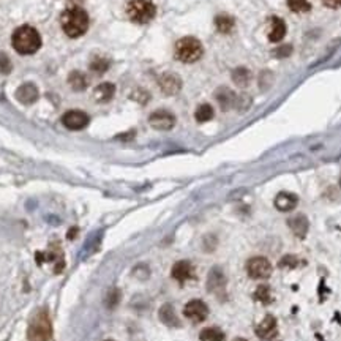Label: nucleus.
I'll return each instance as SVG.
<instances>
[{"mask_svg": "<svg viewBox=\"0 0 341 341\" xmlns=\"http://www.w3.org/2000/svg\"><path fill=\"white\" fill-rule=\"evenodd\" d=\"M11 44L18 54L30 56L41 47V36L30 25H22L13 33Z\"/></svg>", "mask_w": 341, "mask_h": 341, "instance_id": "obj_1", "label": "nucleus"}, {"mask_svg": "<svg viewBox=\"0 0 341 341\" xmlns=\"http://www.w3.org/2000/svg\"><path fill=\"white\" fill-rule=\"evenodd\" d=\"M62 29L70 38H78L88 29V15L81 7H71L65 10L60 18Z\"/></svg>", "mask_w": 341, "mask_h": 341, "instance_id": "obj_2", "label": "nucleus"}, {"mask_svg": "<svg viewBox=\"0 0 341 341\" xmlns=\"http://www.w3.org/2000/svg\"><path fill=\"white\" fill-rule=\"evenodd\" d=\"M202 54H204V47L198 38L185 36L175 44V59L183 63H193L199 60Z\"/></svg>", "mask_w": 341, "mask_h": 341, "instance_id": "obj_3", "label": "nucleus"}, {"mask_svg": "<svg viewBox=\"0 0 341 341\" xmlns=\"http://www.w3.org/2000/svg\"><path fill=\"white\" fill-rule=\"evenodd\" d=\"M128 18L137 24H147L155 18V4L152 0H131L126 7Z\"/></svg>", "mask_w": 341, "mask_h": 341, "instance_id": "obj_4", "label": "nucleus"}, {"mask_svg": "<svg viewBox=\"0 0 341 341\" xmlns=\"http://www.w3.org/2000/svg\"><path fill=\"white\" fill-rule=\"evenodd\" d=\"M53 336V325L47 311L41 310L35 316L29 328V341H51Z\"/></svg>", "mask_w": 341, "mask_h": 341, "instance_id": "obj_5", "label": "nucleus"}, {"mask_svg": "<svg viewBox=\"0 0 341 341\" xmlns=\"http://www.w3.org/2000/svg\"><path fill=\"white\" fill-rule=\"evenodd\" d=\"M247 272L253 280H264L272 275V264L265 258H251L247 262Z\"/></svg>", "mask_w": 341, "mask_h": 341, "instance_id": "obj_6", "label": "nucleus"}, {"mask_svg": "<svg viewBox=\"0 0 341 341\" xmlns=\"http://www.w3.org/2000/svg\"><path fill=\"white\" fill-rule=\"evenodd\" d=\"M183 314H185V318H188L191 322L199 324V322L207 319V316H209V307L202 300L194 299V300H189L186 305H185Z\"/></svg>", "mask_w": 341, "mask_h": 341, "instance_id": "obj_7", "label": "nucleus"}, {"mask_svg": "<svg viewBox=\"0 0 341 341\" xmlns=\"http://www.w3.org/2000/svg\"><path fill=\"white\" fill-rule=\"evenodd\" d=\"M88 116L84 112V111H79V109H73V111H68L63 114L62 117V123L65 128L68 130H73V131H79L82 128L88 125Z\"/></svg>", "mask_w": 341, "mask_h": 341, "instance_id": "obj_8", "label": "nucleus"}, {"mask_svg": "<svg viewBox=\"0 0 341 341\" xmlns=\"http://www.w3.org/2000/svg\"><path fill=\"white\" fill-rule=\"evenodd\" d=\"M149 123H150V126H154L155 130L168 131L175 125V117H174L172 112H169L166 109H158V111L150 114Z\"/></svg>", "mask_w": 341, "mask_h": 341, "instance_id": "obj_9", "label": "nucleus"}, {"mask_svg": "<svg viewBox=\"0 0 341 341\" xmlns=\"http://www.w3.org/2000/svg\"><path fill=\"white\" fill-rule=\"evenodd\" d=\"M256 335L262 341H272L278 335V324L273 316H265L262 322L256 327Z\"/></svg>", "mask_w": 341, "mask_h": 341, "instance_id": "obj_10", "label": "nucleus"}, {"mask_svg": "<svg viewBox=\"0 0 341 341\" xmlns=\"http://www.w3.org/2000/svg\"><path fill=\"white\" fill-rule=\"evenodd\" d=\"M158 85L164 95H175L182 88V81L174 73H164L158 79Z\"/></svg>", "mask_w": 341, "mask_h": 341, "instance_id": "obj_11", "label": "nucleus"}, {"mask_svg": "<svg viewBox=\"0 0 341 341\" xmlns=\"http://www.w3.org/2000/svg\"><path fill=\"white\" fill-rule=\"evenodd\" d=\"M171 275L174 280H177L179 283H185L188 280H191L194 276V269L189 261H179L172 265V270H171Z\"/></svg>", "mask_w": 341, "mask_h": 341, "instance_id": "obj_12", "label": "nucleus"}, {"mask_svg": "<svg viewBox=\"0 0 341 341\" xmlns=\"http://www.w3.org/2000/svg\"><path fill=\"white\" fill-rule=\"evenodd\" d=\"M226 286V276L220 267H213L207 278V289L209 293H220Z\"/></svg>", "mask_w": 341, "mask_h": 341, "instance_id": "obj_13", "label": "nucleus"}, {"mask_svg": "<svg viewBox=\"0 0 341 341\" xmlns=\"http://www.w3.org/2000/svg\"><path fill=\"white\" fill-rule=\"evenodd\" d=\"M215 98H217L218 105L223 111H227L231 108H235V100H237V95L229 90L227 87H221L218 88L217 92H215Z\"/></svg>", "mask_w": 341, "mask_h": 341, "instance_id": "obj_14", "label": "nucleus"}, {"mask_svg": "<svg viewBox=\"0 0 341 341\" xmlns=\"http://www.w3.org/2000/svg\"><path fill=\"white\" fill-rule=\"evenodd\" d=\"M297 202H299V198L296 194L283 191L280 194H276V198H275V207L280 210V212H290L293 209H296Z\"/></svg>", "mask_w": 341, "mask_h": 341, "instance_id": "obj_15", "label": "nucleus"}, {"mask_svg": "<svg viewBox=\"0 0 341 341\" xmlns=\"http://www.w3.org/2000/svg\"><path fill=\"white\" fill-rule=\"evenodd\" d=\"M16 98L24 105H32L38 100V88L33 84H24L16 90Z\"/></svg>", "mask_w": 341, "mask_h": 341, "instance_id": "obj_16", "label": "nucleus"}, {"mask_svg": "<svg viewBox=\"0 0 341 341\" xmlns=\"http://www.w3.org/2000/svg\"><path fill=\"white\" fill-rule=\"evenodd\" d=\"M158 316H160V321L164 325H168V327H180V321H179V318H177L175 310H174V307L171 305V303H164V305L160 308Z\"/></svg>", "mask_w": 341, "mask_h": 341, "instance_id": "obj_17", "label": "nucleus"}, {"mask_svg": "<svg viewBox=\"0 0 341 341\" xmlns=\"http://www.w3.org/2000/svg\"><path fill=\"white\" fill-rule=\"evenodd\" d=\"M114 93H116V85L111 82H103L93 90V98L96 103H108L112 100Z\"/></svg>", "mask_w": 341, "mask_h": 341, "instance_id": "obj_18", "label": "nucleus"}, {"mask_svg": "<svg viewBox=\"0 0 341 341\" xmlns=\"http://www.w3.org/2000/svg\"><path fill=\"white\" fill-rule=\"evenodd\" d=\"M286 35V24L281 18L273 16L270 19V30H269V40L273 43H278L283 40V36Z\"/></svg>", "mask_w": 341, "mask_h": 341, "instance_id": "obj_19", "label": "nucleus"}, {"mask_svg": "<svg viewBox=\"0 0 341 341\" xmlns=\"http://www.w3.org/2000/svg\"><path fill=\"white\" fill-rule=\"evenodd\" d=\"M290 231H293L299 238H303L308 232V220L307 217H303V215H296L289 221H287Z\"/></svg>", "mask_w": 341, "mask_h": 341, "instance_id": "obj_20", "label": "nucleus"}, {"mask_svg": "<svg viewBox=\"0 0 341 341\" xmlns=\"http://www.w3.org/2000/svg\"><path fill=\"white\" fill-rule=\"evenodd\" d=\"M68 84H70V87L73 88V90L81 92V90H84V88L87 87L88 79L85 78L84 73H81V71H73L68 76Z\"/></svg>", "mask_w": 341, "mask_h": 341, "instance_id": "obj_21", "label": "nucleus"}, {"mask_svg": "<svg viewBox=\"0 0 341 341\" xmlns=\"http://www.w3.org/2000/svg\"><path fill=\"white\" fill-rule=\"evenodd\" d=\"M215 25H217L218 32L221 33H229L234 29V19L227 15H220L215 18Z\"/></svg>", "mask_w": 341, "mask_h": 341, "instance_id": "obj_22", "label": "nucleus"}, {"mask_svg": "<svg viewBox=\"0 0 341 341\" xmlns=\"http://www.w3.org/2000/svg\"><path fill=\"white\" fill-rule=\"evenodd\" d=\"M232 81L238 87H247L251 81V73L247 68H235L232 73Z\"/></svg>", "mask_w": 341, "mask_h": 341, "instance_id": "obj_23", "label": "nucleus"}, {"mask_svg": "<svg viewBox=\"0 0 341 341\" xmlns=\"http://www.w3.org/2000/svg\"><path fill=\"white\" fill-rule=\"evenodd\" d=\"M199 338H201V341H224V333L220 330V328L209 327L201 332Z\"/></svg>", "mask_w": 341, "mask_h": 341, "instance_id": "obj_24", "label": "nucleus"}, {"mask_svg": "<svg viewBox=\"0 0 341 341\" xmlns=\"http://www.w3.org/2000/svg\"><path fill=\"white\" fill-rule=\"evenodd\" d=\"M194 119L199 122V123H204V122H209L213 119V108L210 105H201L196 112H194Z\"/></svg>", "mask_w": 341, "mask_h": 341, "instance_id": "obj_25", "label": "nucleus"}, {"mask_svg": "<svg viewBox=\"0 0 341 341\" xmlns=\"http://www.w3.org/2000/svg\"><path fill=\"white\" fill-rule=\"evenodd\" d=\"M255 300L264 303V305H267V303H270V302H272L270 287H269V286H265V284H261V286L256 289V293H255Z\"/></svg>", "mask_w": 341, "mask_h": 341, "instance_id": "obj_26", "label": "nucleus"}, {"mask_svg": "<svg viewBox=\"0 0 341 341\" xmlns=\"http://www.w3.org/2000/svg\"><path fill=\"white\" fill-rule=\"evenodd\" d=\"M289 8L296 11V13H303V11H310L311 10V4L310 0H287Z\"/></svg>", "mask_w": 341, "mask_h": 341, "instance_id": "obj_27", "label": "nucleus"}, {"mask_svg": "<svg viewBox=\"0 0 341 341\" xmlns=\"http://www.w3.org/2000/svg\"><path fill=\"white\" fill-rule=\"evenodd\" d=\"M108 68H109V60H108V59L96 57V59H93L92 63H90V70L95 71V73H98V74L105 73Z\"/></svg>", "mask_w": 341, "mask_h": 341, "instance_id": "obj_28", "label": "nucleus"}, {"mask_svg": "<svg viewBox=\"0 0 341 341\" xmlns=\"http://www.w3.org/2000/svg\"><path fill=\"white\" fill-rule=\"evenodd\" d=\"M119 300H120L119 289H111L106 296V307L108 308H116L119 305Z\"/></svg>", "mask_w": 341, "mask_h": 341, "instance_id": "obj_29", "label": "nucleus"}, {"mask_svg": "<svg viewBox=\"0 0 341 341\" xmlns=\"http://www.w3.org/2000/svg\"><path fill=\"white\" fill-rule=\"evenodd\" d=\"M251 105V98L248 95H242V96H237L235 100V108L238 111H247Z\"/></svg>", "mask_w": 341, "mask_h": 341, "instance_id": "obj_30", "label": "nucleus"}, {"mask_svg": "<svg viewBox=\"0 0 341 341\" xmlns=\"http://www.w3.org/2000/svg\"><path fill=\"white\" fill-rule=\"evenodd\" d=\"M11 71V62L8 59L7 54L0 53V73L2 74H8Z\"/></svg>", "mask_w": 341, "mask_h": 341, "instance_id": "obj_31", "label": "nucleus"}, {"mask_svg": "<svg viewBox=\"0 0 341 341\" xmlns=\"http://www.w3.org/2000/svg\"><path fill=\"white\" fill-rule=\"evenodd\" d=\"M286 264H289V267H294V265L297 264V259L293 258V256H286L280 261V265L281 267H286Z\"/></svg>", "mask_w": 341, "mask_h": 341, "instance_id": "obj_32", "label": "nucleus"}, {"mask_svg": "<svg viewBox=\"0 0 341 341\" xmlns=\"http://www.w3.org/2000/svg\"><path fill=\"white\" fill-rule=\"evenodd\" d=\"M290 53H293V47H290V46H283V47H280L276 51V56L278 57H287Z\"/></svg>", "mask_w": 341, "mask_h": 341, "instance_id": "obj_33", "label": "nucleus"}, {"mask_svg": "<svg viewBox=\"0 0 341 341\" xmlns=\"http://www.w3.org/2000/svg\"><path fill=\"white\" fill-rule=\"evenodd\" d=\"M322 2L328 8H338V7H341V0H322Z\"/></svg>", "mask_w": 341, "mask_h": 341, "instance_id": "obj_34", "label": "nucleus"}, {"mask_svg": "<svg viewBox=\"0 0 341 341\" xmlns=\"http://www.w3.org/2000/svg\"><path fill=\"white\" fill-rule=\"evenodd\" d=\"M235 341H247V339H235Z\"/></svg>", "mask_w": 341, "mask_h": 341, "instance_id": "obj_35", "label": "nucleus"}, {"mask_svg": "<svg viewBox=\"0 0 341 341\" xmlns=\"http://www.w3.org/2000/svg\"><path fill=\"white\" fill-rule=\"evenodd\" d=\"M339 186H341V179H339Z\"/></svg>", "mask_w": 341, "mask_h": 341, "instance_id": "obj_36", "label": "nucleus"}, {"mask_svg": "<svg viewBox=\"0 0 341 341\" xmlns=\"http://www.w3.org/2000/svg\"><path fill=\"white\" fill-rule=\"evenodd\" d=\"M106 341H114V339H106Z\"/></svg>", "mask_w": 341, "mask_h": 341, "instance_id": "obj_37", "label": "nucleus"}]
</instances>
